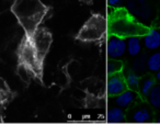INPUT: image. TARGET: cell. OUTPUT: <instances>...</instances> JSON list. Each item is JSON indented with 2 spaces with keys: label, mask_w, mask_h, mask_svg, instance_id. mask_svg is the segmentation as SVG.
<instances>
[{
  "label": "cell",
  "mask_w": 160,
  "mask_h": 124,
  "mask_svg": "<svg viewBox=\"0 0 160 124\" xmlns=\"http://www.w3.org/2000/svg\"><path fill=\"white\" fill-rule=\"evenodd\" d=\"M10 10L16 16L24 33L31 35L43 22L49 8L42 0H14Z\"/></svg>",
  "instance_id": "obj_1"
},
{
  "label": "cell",
  "mask_w": 160,
  "mask_h": 124,
  "mask_svg": "<svg viewBox=\"0 0 160 124\" xmlns=\"http://www.w3.org/2000/svg\"><path fill=\"white\" fill-rule=\"evenodd\" d=\"M108 28L110 34L127 39L129 36H142L150 27L134 18L126 8H116L110 16Z\"/></svg>",
  "instance_id": "obj_2"
},
{
  "label": "cell",
  "mask_w": 160,
  "mask_h": 124,
  "mask_svg": "<svg viewBox=\"0 0 160 124\" xmlns=\"http://www.w3.org/2000/svg\"><path fill=\"white\" fill-rule=\"evenodd\" d=\"M17 57H18V65L24 67L32 75V78L42 85L44 60L40 57L30 36L25 33L18 45Z\"/></svg>",
  "instance_id": "obj_3"
},
{
  "label": "cell",
  "mask_w": 160,
  "mask_h": 124,
  "mask_svg": "<svg viewBox=\"0 0 160 124\" xmlns=\"http://www.w3.org/2000/svg\"><path fill=\"white\" fill-rule=\"evenodd\" d=\"M108 21L101 13H92L76 35V40L82 43L102 42L107 35Z\"/></svg>",
  "instance_id": "obj_4"
},
{
  "label": "cell",
  "mask_w": 160,
  "mask_h": 124,
  "mask_svg": "<svg viewBox=\"0 0 160 124\" xmlns=\"http://www.w3.org/2000/svg\"><path fill=\"white\" fill-rule=\"evenodd\" d=\"M19 25L16 16L10 9L0 13V52L13 41Z\"/></svg>",
  "instance_id": "obj_5"
},
{
  "label": "cell",
  "mask_w": 160,
  "mask_h": 124,
  "mask_svg": "<svg viewBox=\"0 0 160 124\" xmlns=\"http://www.w3.org/2000/svg\"><path fill=\"white\" fill-rule=\"evenodd\" d=\"M125 8L134 18L144 24L148 25L153 20V9L148 0H126Z\"/></svg>",
  "instance_id": "obj_6"
},
{
  "label": "cell",
  "mask_w": 160,
  "mask_h": 124,
  "mask_svg": "<svg viewBox=\"0 0 160 124\" xmlns=\"http://www.w3.org/2000/svg\"><path fill=\"white\" fill-rule=\"evenodd\" d=\"M29 36L31 39L38 54L44 60L46 55L48 54L49 49L52 46V42H53V35H52L51 31L44 27H38Z\"/></svg>",
  "instance_id": "obj_7"
},
{
  "label": "cell",
  "mask_w": 160,
  "mask_h": 124,
  "mask_svg": "<svg viewBox=\"0 0 160 124\" xmlns=\"http://www.w3.org/2000/svg\"><path fill=\"white\" fill-rule=\"evenodd\" d=\"M153 109L149 106L148 102L142 101V99L135 104L127 109L126 120L135 123H147L152 121L153 119Z\"/></svg>",
  "instance_id": "obj_8"
},
{
  "label": "cell",
  "mask_w": 160,
  "mask_h": 124,
  "mask_svg": "<svg viewBox=\"0 0 160 124\" xmlns=\"http://www.w3.org/2000/svg\"><path fill=\"white\" fill-rule=\"evenodd\" d=\"M126 53V41L120 36L110 34L107 43V54L111 59H120Z\"/></svg>",
  "instance_id": "obj_9"
},
{
  "label": "cell",
  "mask_w": 160,
  "mask_h": 124,
  "mask_svg": "<svg viewBox=\"0 0 160 124\" xmlns=\"http://www.w3.org/2000/svg\"><path fill=\"white\" fill-rule=\"evenodd\" d=\"M126 89H127V85L126 81H125L124 75H122V73L109 76L107 82V91L110 97L114 98L115 96L120 95L121 92H123Z\"/></svg>",
  "instance_id": "obj_10"
},
{
  "label": "cell",
  "mask_w": 160,
  "mask_h": 124,
  "mask_svg": "<svg viewBox=\"0 0 160 124\" xmlns=\"http://www.w3.org/2000/svg\"><path fill=\"white\" fill-rule=\"evenodd\" d=\"M140 99H142L140 97V95L138 93V91L133 90V89L127 88L126 90H124L123 92H121L120 95L114 97V102L116 106H121L125 110V109L131 108L133 104H135L137 101H139Z\"/></svg>",
  "instance_id": "obj_11"
},
{
  "label": "cell",
  "mask_w": 160,
  "mask_h": 124,
  "mask_svg": "<svg viewBox=\"0 0 160 124\" xmlns=\"http://www.w3.org/2000/svg\"><path fill=\"white\" fill-rule=\"evenodd\" d=\"M142 41L148 51H156L160 47V31L155 28H149L142 36Z\"/></svg>",
  "instance_id": "obj_12"
},
{
  "label": "cell",
  "mask_w": 160,
  "mask_h": 124,
  "mask_svg": "<svg viewBox=\"0 0 160 124\" xmlns=\"http://www.w3.org/2000/svg\"><path fill=\"white\" fill-rule=\"evenodd\" d=\"M126 41V52L129 56L136 57L142 53V36H129L125 39Z\"/></svg>",
  "instance_id": "obj_13"
},
{
  "label": "cell",
  "mask_w": 160,
  "mask_h": 124,
  "mask_svg": "<svg viewBox=\"0 0 160 124\" xmlns=\"http://www.w3.org/2000/svg\"><path fill=\"white\" fill-rule=\"evenodd\" d=\"M157 84L155 77L152 76H145V77L140 78L139 87H138V93L140 95L142 98H147V96L149 95V92L151 91V89L153 88V86Z\"/></svg>",
  "instance_id": "obj_14"
},
{
  "label": "cell",
  "mask_w": 160,
  "mask_h": 124,
  "mask_svg": "<svg viewBox=\"0 0 160 124\" xmlns=\"http://www.w3.org/2000/svg\"><path fill=\"white\" fill-rule=\"evenodd\" d=\"M107 117L108 121L111 123H121V122H124L126 120V114H125L124 109L116 106L109 109Z\"/></svg>",
  "instance_id": "obj_15"
},
{
  "label": "cell",
  "mask_w": 160,
  "mask_h": 124,
  "mask_svg": "<svg viewBox=\"0 0 160 124\" xmlns=\"http://www.w3.org/2000/svg\"><path fill=\"white\" fill-rule=\"evenodd\" d=\"M146 99L153 110H160V84H156L153 86Z\"/></svg>",
  "instance_id": "obj_16"
},
{
  "label": "cell",
  "mask_w": 160,
  "mask_h": 124,
  "mask_svg": "<svg viewBox=\"0 0 160 124\" xmlns=\"http://www.w3.org/2000/svg\"><path fill=\"white\" fill-rule=\"evenodd\" d=\"M147 57L148 56L146 53H140L139 55L136 56L132 62V70L137 74H144L147 69Z\"/></svg>",
  "instance_id": "obj_17"
},
{
  "label": "cell",
  "mask_w": 160,
  "mask_h": 124,
  "mask_svg": "<svg viewBox=\"0 0 160 124\" xmlns=\"http://www.w3.org/2000/svg\"><path fill=\"white\" fill-rule=\"evenodd\" d=\"M125 77V81H126L127 88L133 89V90H138V87H139V82H140V76L139 74L135 73L134 70H128L126 73Z\"/></svg>",
  "instance_id": "obj_18"
},
{
  "label": "cell",
  "mask_w": 160,
  "mask_h": 124,
  "mask_svg": "<svg viewBox=\"0 0 160 124\" xmlns=\"http://www.w3.org/2000/svg\"><path fill=\"white\" fill-rule=\"evenodd\" d=\"M160 69V52H155L147 57V70L156 73Z\"/></svg>",
  "instance_id": "obj_19"
},
{
  "label": "cell",
  "mask_w": 160,
  "mask_h": 124,
  "mask_svg": "<svg viewBox=\"0 0 160 124\" xmlns=\"http://www.w3.org/2000/svg\"><path fill=\"white\" fill-rule=\"evenodd\" d=\"M123 62L120 59H111L109 58L107 63V74L108 75H114V74H118L122 73L123 70Z\"/></svg>",
  "instance_id": "obj_20"
},
{
  "label": "cell",
  "mask_w": 160,
  "mask_h": 124,
  "mask_svg": "<svg viewBox=\"0 0 160 124\" xmlns=\"http://www.w3.org/2000/svg\"><path fill=\"white\" fill-rule=\"evenodd\" d=\"M13 1L14 0H0V13H2L6 10H9Z\"/></svg>",
  "instance_id": "obj_21"
},
{
  "label": "cell",
  "mask_w": 160,
  "mask_h": 124,
  "mask_svg": "<svg viewBox=\"0 0 160 124\" xmlns=\"http://www.w3.org/2000/svg\"><path fill=\"white\" fill-rule=\"evenodd\" d=\"M108 5L109 7L113 8V9H116V8H120L121 5L124 3V0H107Z\"/></svg>",
  "instance_id": "obj_22"
},
{
  "label": "cell",
  "mask_w": 160,
  "mask_h": 124,
  "mask_svg": "<svg viewBox=\"0 0 160 124\" xmlns=\"http://www.w3.org/2000/svg\"><path fill=\"white\" fill-rule=\"evenodd\" d=\"M6 109V106L2 104L1 100H0V123H2L3 122V117H2V113H3V110Z\"/></svg>",
  "instance_id": "obj_23"
},
{
  "label": "cell",
  "mask_w": 160,
  "mask_h": 124,
  "mask_svg": "<svg viewBox=\"0 0 160 124\" xmlns=\"http://www.w3.org/2000/svg\"><path fill=\"white\" fill-rule=\"evenodd\" d=\"M156 75H155V79H156V81L158 82V84H160V69L158 71H156Z\"/></svg>",
  "instance_id": "obj_24"
},
{
  "label": "cell",
  "mask_w": 160,
  "mask_h": 124,
  "mask_svg": "<svg viewBox=\"0 0 160 124\" xmlns=\"http://www.w3.org/2000/svg\"><path fill=\"white\" fill-rule=\"evenodd\" d=\"M80 3H87V5H91L93 3V0H79Z\"/></svg>",
  "instance_id": "obj_25"
},
{
  "label": "cell",
  "mask_w": 160,
  "mask_h": 124,
  "mask_svg": "<svg viewBox=\"0 0 160 124\" xmlns=\"http://www.w3.org/2000/svg\"><path fill=\"white\" fill-rule=\"evenodd\" d=\"M156 122H157V123H160V114L158 115V117L156 119Z\"/></svg>",
  "instance_id": "obj_26"
}]
</instances>
